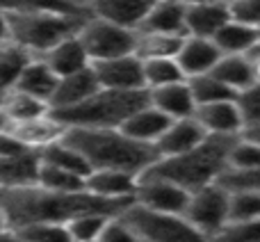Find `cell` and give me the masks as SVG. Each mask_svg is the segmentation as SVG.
<instances>
[{
    "instance_id": "obj_32",
    "label": "cell",
    "mask_w": 260,
    "mask_h": 242,
    "mask_svg": "<svg viewBox=\"0 0 260 242\" xmlns=\"http://www.w3.org/2000/svg\"><path fill=\"white\" fill-rule=\"evenodd\" d=\"M189 92H192L194 105H206V103H219V101H235V92L219 82L215 76L206 73V76H197L187 80Z\"/></svg>"
},
{
    "instance_id": "obj_31",
    "label": "cell",
    "mask_w": 260,
    "mask_h": 242,
    "mask_svg": "<svg viewBox=\"0 0 260 242\" xmlns=\"http://www.w3.org/2000/svg\"><path fill=\"white\" fill-rule=\"evenodd\" d=\"M142 71H144V87L146 89H155V87L174 85V82L185 80L176 57L146 59V62H142Z\"/></svg>"
},
{
    "instance_id": "obj_23",
    "label": "cell",
    "mask_w": 260,
    "mask_h": 242,
    "mask_svg": "<svg viewBox=\"0 0 260 242\" xmlns=\"http://www.w3.org/2000/svg\"><path fill=\"white\" fill-rule=\"evenodd\" d=\"M59 78L46 67V62L41 57H32L30 62L23 67L21 76L16 78L12 89L23 92V94L32 96V99H39L44 103H48L50 96L55 92V85H57Z\"/></svg>"
},
{
    "instance_id": "obj_46",
    "label": "cell",
    "mask_w": 260,
    "mask_h": 242,
    "mask_svg": "<svg viewBox=\"0 0 260 242\" xmlns=\"http://www.w3.org/2000/svg\"><path fill=\"white\" fill-rule=\"evenodd\" d=\"M240 135H244L247 139H251L253 144H258L260 146V126H249V128H244Z\"/></svg>"
},
{
    "instance_id": "obj_7",
    "label": "cell",
    "mask_w": 260,
    "mask_h": 242,
    "mask_svg": "<svg viewBox=\"0 0 260 242\" xmlns=\"http://www.w3.org/2000/svg\"><path fill=\"white\" fill-rule=\"evenodd\" d=\"M82 48H85L89 62H101V59H112L121 55L135 53V32L119 27L114 23H108L103 18L87 16L82 27L78 30Z\"/></svg>"
},
{
    "instance_id": "obj_24",
    "label": "cell",
    "mask_w": 260,
    "mask_h": 242,
    "mask_svg": "<svg viewBox=\"0 0 260 242\" xmlns=\"http://www.w3.org/2000/svg\"><path fill=\"white\" fill-rule=\"evenodd\" d=\"M260 41L258 27L240 23L235 18L226 21L212 37V44L219 48L221 55H247Z\"/></svg>"
},
{
    "instance_id": "obj_29",
    "label": "cell",
    "mask_w": 260,
    "mask_h": 242,
    "mask_svg": "<svg viewBox=\"0 0 260 242\" xmlns=\"http://www.w3.org/2000/svg\"><path fill=\"white\" fill-rule=\"evenodd\" d=\"M39 160L46 162V165L67 169V171H71V174H78V176H82V178L91 171L85 158H82L73 146H69L64 139H57V142H53V144H48V146L41 148Z\"/></svg>"
},
{
    "instance_id": "obj_20",
    "label": "cell",
    "mask_w": 260,
    "mask_h": 242,
    "mask_svg": "<svg viewBox=\"0 0 260 242\" xmlns=\"http://www.w3.org/2000/svg\"><path fill=\"white\" fill-rule=\"evenodd\" d=\"M41 59H44L46 67L57 78L71 76V73L82 71V69H87L91 64L85 48H82L80 39H78V35L69 37V39L59 41L57 46H53L50 50H46V53L41 55Z\"/></svg>"
},
{
    "instance_id": "obj_34",
    "label": "cell",
    "mask_w": 260,
    "mask_h": 242,
    "mask_svg": "<svg viewBox=\"0 0 260 242\" xmlns=\"http://www.w3.org/2000/svg\"><path fill=\"white\" fill-rule=\"evenodd\" d=\"M37 185L53 190V192H80V190H85V178L67 169L41 162L39 174H37Z\"/></svg>"
},
{
    "instance_id": "obj_42",
    "label": "cell",
    "mask_w": 260,
    "mask_h": 242,
    "mask_svg": "<svg viewBox=\"0 0 260 242\" xmlns=\"http://www.w3.org/2000/svg\"><path fill=\"white\" fill-rule=\"evenodd\" d=\"M231 18L247 25H260V0H226Z\"/></svg>"
},
{
    "instance_id": "obj_26",
    "label": "cell",
    "mask_w": 260,
    "mask_h": 242,
    "mask_svg": "<svg viewBox=\"0 0 260 242\" xmlns=\"http://www.w3.org/2000/svg\"><path fill=\"white\" fill-rule=\"evenodd\" d=\"M185 35H165V32H135V55L142 62L160 57H176L183 46Z\"/></svg>"
},
{
    "instance_id": "obj_18",
    "label": "cell",
    "mask_w": 260,
    "mask_h": 242,
    "mask_svg": "<svg viewBox=\"0 0 260 242\" xmlns=\"http://www.w3.org/2000/svg\"><path fill=\"white\" fill-rule=\"evenodd\" d=\"M148 103L169 119H185L194 114V99L189 92L187 80L174 82V85H162L155 89H146Z\"/></svg>"
},
{
    "instance_id": "obj_6",
    "label": "cell",
    "mask_w": 260,
    "mask_h": 242,
    "mask_svg": "<svg viewBox=\"0 0 260 242\" xmlns=\"http://www.w3.org/2000/svg\"><path fill=\"white\" fill-rule=\"evenodd\" d=\"M119 217L130 226L139 242H208L206 235L199 233L178 213L151 210L133 201L119 213Z\"/></svg>"
},
{
    "instance_id": "obj_36",
    "label": "cell",
    "mask_w": 260,
    "mask_h": 242,
    "mask_svg": "<svg viewBox=\"0 0 260 242\" xmlns=\"http://www.w3.org/2000/svg\"><path fill=\"white\" fill-rule=\"evenodd\" d=\"M260 220V192L229 190V222Z\"/></svg>"
},
{
    "instance_id": "obj_50",
    "label": "cell",
    "mask_w": 260,
    "mask_h": 242,
    "mask_svg": "<svg viewBox=\"0 0 260 242\" xmlns=\"http://www.w3.org/2000/svg\"><path fill=\"white\" fill-rule=\"evenodd\" d=\"M67 3L76 5V7H80V9H87V5H89V0H67Z\"/></svg>"
},
{
    "instance_id": "obj_10",
    "label": "cell",
    "mask_w": 260,
    "mask_h": 242,
    "mask_svg": "<svg viewBox=\"0 0 260 242\" xmlns=\"http://www.w3.org/2000/svg\"><path fill=\"white\" fill-rule=\"evenodd\" d=\"M91 69H94V76L99 80V85L105 87V89H121V92L146 89L144 87L142 59L135 53L91 62Z\"/></svg>"
},
{
    "instance_id": "obj_22",
    "label": "cell",
    "mask_w": 260,
    "mask_h": 242,
    "mask_svg": "<svg viewBox=\"0 0 260 242\" xmlns=\"http://www.w3.org/2000/svg\"><path fill=\"white\" fill-rule=\"evenodd\" d=\"M171 121L174 119H169L167 114H162L160 110L153 108L151 103H146L139 110H135V112L123 121L121 130L128 135V137L137 139V142H144V144H151L153 146Z\"/></svg>"
},
{
    "instance_id": "obj_15",
    "label": "cell",
    "mask_w": 260,
    "mask_h": 242,
    "mask_svg": "<svg viewBox=\"0 0 260 242\" xmlns=\"http://www.w3.org/2000/svg\"><path fill=\"white\" fill-rule=\"evenodd\" d=\"M5 128L30 151H41L44 146L62 139L64 133H67V128L50 112L44 114V117H35L27 121H14V124H7Z\"/></svg>"
},
{
    "instance_id": "obj_9",
    "label": "cell",
    "mask_w": 260,
    "mask_h": 242,
    "mask_svg": "<svg viewBox=\"0 0 260 242\" xmlns=\"http://www.w3.org/2000/svg\"><path fill=\"white\" fill-rule=\"evenodd\" d=\"M189 192L178 188L176 183L165 178H153V176H139L137 188H135L133 201L144 208L160 213H178L183 215L185 203H187Z\"/></svg>"
},
{
    "instance_id": "obj_8",
    "label": "cell",
    "mask_w": 260,
    "mask_h": 242,
    "mask_svg": "<svg viewBox=\"0 0 260 242\" xmlns=\"http://www.w3.org/2000/svg\"><path fill=\"white\" fill-rule=\"evenodd\" d=\"M183 217L206 238L215 235L229 222V190L221 188L217 180L192 190Z\"/></svg>"
},
{
    "instance_id": "obj_48",
    "label": "cell",
    "mask_w": 260,
    "mask_h": 242,
    "mask_svg": "<svg viewBox=\"0 0 260 242\" xmlns=\"http://www.w3.org/2000/svg\"><path fill=\"white\" fill-rule=\"evenodd\" d=\"M9 39V27H7V16L0 12V44Z\"/></svg>"
},
{
    "instance_id": "obj_13",
    "label": "cell",
    "mask_w": 260,
    "mask_h": 242,
    "mask_svg": "<svg viewBox=\"0 0 260 242\" xmlns=\"http://www.w3.org/2000/svg\"><path fill=\"white\" fill-rule=\"evenodd\" d=\"M206 130L194 121V117H185V119H174L167 130L160 135L153 148H155L157 158H171V156H180V153L192 151L194 146L206 139Z\"/></svg>"
},
{
    "instance_id": "obj_45",
    "label": "cell",
    "mask_w": 260,
    "mask_h": 242,
    "mask_svg": "<svg viewBox=\"0 0 260 242\" xmlns=\"http://www.w3.org/2000/svg\"><path fill=\"white\" fill-rule=\"evenodd\" d=\"M247 59H249V67H251V73H253V82L260 85V41L247 53Z\"/></svg>"
},
{
    "instance_id": "obj_16",
    "label": "cell",
    "mask_w": 260,
    "mask_h": 242,
    "mask_svg": "<svg viewBox=\"0 0 260 242\" xmlns=\"http://www.w3.org/2000/svg\"><path fill=\"white\" fill-rule=\"evenodd\" d=\"M219 57L221 53L212 44V39H203V37H185L180 50L176 53V62H178L185 80L210 73V69L215 67Z\"/></svg>"
},
{
    "instance_id": "obj_5",
    "label": "cell",
    "mask_w": 260,
    "mask_h": 242,
    "mask_svg": "<svg viewBox=\"0 0 260 242\" xmlns=\"http://www.w3.org/2000/svg\"><path fill=\"white\" fill-rule=\"evenodd\" d=\"M9 27V41L25 48L32 57H41L46 50L57 46L59 41L78 35L89 14H5Z\"/></svg>"
},
{
    "instance_id": "obj_51",
    "label": "cell",
    "mask_w": 260,
    "mask_h": 242,
    "mask_svg": "<svg viewBox=\"0 0 260 242\" xmlns=\"http://www.w3.org/2000/svg\"><path fill=\"white\" fill-rule=\"evenodd\" d=\"M7 126V119H5V114H3V110H0V130Z\"/></svg>"
},
{
    "instance_id": "obj_1",
    "label": "cell",
    "mask_w": 260,
    "mask_h": 242,
    "mask_svg": "<svg viewBox=\"0 0 260 242\" xmlns=\"http://www.w3.org/2000/svg\"><path fill=\"white\" fill-rule=\"evenodd\" d=\"M133 199H105L87 190L80 192H53L41 185L0 190V215L7 229H21L27 224L53 222L67 224L69 220L85 213L119 215Z\"/></svg>"
},
{
    "instance_id": "obj_43",
    "label": "cell",
    "mask_w": 260,
    "mask_h": 242,
    "mask_svg": "<svg viewBox=\"0 0 260 242\" xmlns=\"http://www.w3.org/2000/svg\"><path fill=\"white\" fill-rule=\"evenodd\" d=\"M99 242H139V240H137V235L130 231V226L119 215H114V217H110L108 224L103 226V231H101V235H99Z\"/></svg>"
},
{
    "instance_id": "obj_2",
    "label": "cell",
    "mask_w": 260,
    "mask_h": 242,
    "mask_svg": "<svg viewBox=\"0 0 260 242\" xmlns=\"http://www.w3.org/2000/svg\"><path fill=\"white\" fill-rule=\"evenodd\" d=\"M64 142L87 160L89 169H119L142 176L157 153L151 144L128 137L121 128H67Z\"/></svg>"
},
{
    "instance_id": "obj_25",
    "label": "cell",
    "mask_w": 260,
    "mask_h": 242,
    "mask_svg": "<svg viewBox=\"0 0 260 242\" xmlns=\"http://www.w3.org/2000/svg\"><path fill=\"white\" fill-rule=\"evenodd\" d=\"M137 32H165V35H185V7L169 3V0H155L148 9L146 18ZM187 37V35H185Z\"/></svg>"
},
{
    "instance_id": "obj_12",
    "label": "cell",
    "mask_w": 260,
    "mask_h": 242,
    "mask_svg": "<svg viewBox=\"0 0 260 242\" xmlns=\"http://www.w3.org/2000/svg\"><path fill=\"white\" fill-rule=\"evenodd\" d=\"M192 117L203 130H206V135L235 137V135H240L244 128L235 101H219V103L197 105Z\"/></svg>"
},
{
    "instance_id": "obj_3",
    "label": "cell",
    "mask_w": 260,
    "mask_h": 242,
    "mask_svg": "<svg viewBox=\"0 0 260 242\" xmlns=\"http://www.w3.org/2000/svg\"><path fill=\"white\" fill-rule=\"evenodd\" d=\"M235 137L208 135L192 151L171 158H157L142 176L171 180L187 192L203 188L208 183H215L226 171V153H229V146Z\"/></svg>"
},
{
    "instance_id": "obj_21",
    "label": "cell",
    "mask_w": 260,
    "mask_h": 242,
    "mask_svg": "<svg viewBox=\"0 0 260 242\" xmlns=\"http://www.w3.org/2000/svg\"><path fill=\"white\" fill-rule=\"evenodd\" d=\"M39 165V151H23L16 156L0 158V190L35 185Z\"/></svg>"
},
{
    "instance_id": "obj_40",
    "label": "cell",
    "mask_w": 260,
    "mask_h": 242,
    "mask_svg": "<svg viewBox=\"0 0 260 242\" xmlns=\"http://www.w3.org/2000/svg\"><path fill=\"white\" fill-rule=\"evenodd\" d=\"M235 105L242 117V126H260V85H251L235 96ZM242 128V130H244Z\"/></svg>"
},
{
    "instance_id": "obj_27",
    "label": "cell",
    "mask_w": 260,
    "mask_h": 242,
    "mask_svg": "<svg viewBox=\"0 0 260 242\" xmlns=\"http://www.w3.org/2000/svg\"><path fill=\"white\" fill-rule=\"evenodd\" d=\"M210 76H215L219 82L231 87L235 94H240V92H244L247 87L256 85L247 55H221L215 67L210 69Z\"/></svg>"
},
{
    "instance_id": "obj_14",
    "label": "cell",
    "mask_w": 260,
    "mask_h": 242,
    "mask_svg": "<svg viewBox=\"0 0 260 242\" xmlns=\"http://www.w3.org/2000/svg\"><path fill=\"white\" fill-rule=\"evenodd\" d=\"M231 21L226 0H203V3L185 7V35L212 39L215 32Z\"/></svg>"
},
{
    "instance_id": "obj_28",
    "label": "cell",
    "mask_w": 260,
    "mask_h": 242,
    "mask_svg": "<svg viewBox=\"0 0 260 242\" xmlns=\"http://www.w3.org/2000/svg\"><path fill=\"white\" fill-rule=\"evenodd\" d=\"M0 110H3L7 124L44 117V114L50 112L48 103H44V101H39V99H32V96L23 94V92H16V89H7L0 96Z\"/></svg>"
},
{
    "instance_id": "obj_38",
    "label": "cell",
    "mask_w": 260,
    "mask_h": 242,
    "mask_svg": "<svg viewBox=\"0 0 260 242\" xmlns=\"http://www.w3.org/2000/svg\"><path fill=\"white\" fill-rule=\"evenodd\" d=\"M21 242H73L67 231V224H53V222H39L14 229Z\"/></svg>"
},
{
    "instance_id": "obj_47",
    "label": "cell",
    "mask_w": 260,
    "mask_h": 242,
    "mask_svg": "<svg viewBox=\"0 0 260 242\" xmlns=\"http://www.w3.org/2000/svg\"><path fill=\"white\" fill-rule=\"evenodd\" d=\"M0 242H21V238H18V233L14 229H0Z\"/></svg>"
},
{
    "instance_id": "obj_49",
    "label": "cell",
    "mask_w": 260,
    "mask_h": 242,
    "mask_svg": "<svg viewBox=\"0 0 260 242\" xmlns=\"http://www.w3.org/2000/svg\"><path fill=\"white\" fill-rule=\"evenodd\" d=\"M169 3H176V5H183V7H189V5L203 3V0H169Z\"/></svg>"
},
{
    "instance_id": "obj_53",
    "label": "cell",
    "mask_w": 260,
    "mask_h": 242,
    "mask_svg": "<svg viewBox=\"0 0 260 242\" xmlns=\"http://www.w3.org/2000/svg\"><path fill=\"white\" fill-rule=\"evenodd\" d=\"M258 35H260V25H258Z\"/></svg>"
},
{
    "instance_id": "obj_52",
    "label": "cell",
    "mask_w": 260,
    "mask_h": 242,
    "mask_svg": "<svg viewBox=\"0 0 260 242\" xmlns=\"http://www.w3.org/2000/svg\"><path fill=\"white\" fill-rule=\"evenodd\" d=\"M0 229H5V222H3V215H0Z\"/></svg>"
},
{
    "instance_id": "obj_19",
    "label": "cell",
    "mask_w": 260,
    "mask_h": 242,
    "mask_svg": "<svg viewBox=\"0 0 260 242\" xmlns=\"http://www.w3.org/2000/svg\"><path fill=\"white\" fill-rule=\"evenodd\" d=\"M139 176L119 169H94L85 176V190L105 199H133Z\"/></svg>"
},
{
    "instance_id": "obj_55",
    "label": "cell",
    "mask_w": 260,
    "mask_h": 242,
    "mask_svg": "<svg viewBox=\"0 0 260 242\" xmlns=\"http://www.w3.org/2000/svg\"><path fill=\"white\" fill-rule=\"evenodd\" d=\"M0 96H3V94H0Z\"/></svg>"
},
{
    "instance_id": "obj_54",
    "label": "cell",
    "mask_w": 260,
    "mask_h": 242,
    "mask_svg": "<svg viewBox=\"0 0 260 242\" xmlns=\"http://www.w3.org/2000/svg\"><path fill=\"white\" fill-rule=\"evenodd\" d=\"M91 242H99V240H91Z\"/></svg>"
},
{
    "instance_id": "obj_44",
    "label": "cell",
    "mask_w": 260,
    "mask_h": 242,
    "mask_svg": "<svg viewBox=\"0 0 260 242\" xmlns=\"http://www.w3.org/2000/svg\"><path fill=\"white\" fill-rule=\"evenodd\" d=\"M23 151H30L25 148L7 128L0 130V158H7V156H16V153H23Z\"/></svg>"
},
{
    "instance_id": "obj_17",
    "label": "cell",
    "mask_w": 260,
    "mask_h": 242,
    "mask_svg": "<svg viewBox=\"0 0 260 242\" xmlns=\"http://www.w3.org/2000/svg\"><path fill=\"white\" fill-rule=\"evenodd\" d=\"M101 89L99 80L94 76V69L91 64L82 71H76L71 76H64L57 80L55 85V92L48 101V108L50 110H64V108H71V105H78L82 101H87L89 96H94L96 92Z\"/></svg>"
},
{
    "instance_id": "obj_30",
    "label": "cell",
    "mask_w": 260,
    "mask_h": 242,
    "mask_svg": "<svg viewBox=\"0 0 260 242\" xmlns=\"http://www.w3.org/2000/svg\"><path fill=\"white\" fill-rule=\"evenodd\" d=\"M32 59V55L25 48H21L14 41H3L0 44V94L12 89L16 78L21 76L23 67Z\"/></svg>"
},
{
    "instance_id": "obj_4",
    "label": "cell",
    "mask_w": 260,
    "mask_h": 242,
    "mask_svg": "<svg viewBox=\"0 0 260 242\" xmlns=\"http://www.w3.org/2000/svg\"><path fill=\"white\" fill-rule=\"evenodd\" d=\"M148 103L146 89L121 92L101 87L94 96L64 110H50L64 128H121L135 110Z\"/></svg>"
},
{
    "instance_id": "obj_39",
    "label": "cell",
    "mask_w": 260,
    "mask_h": 242,
    "mask_svg": "<svg viewBox=\"0 0 260 242\" xmlns=\"http://www.w3.org/2000/svg\"><path fill=\"white\" fill-rule=\"evenodd\" d=\"M208 242H260V220L226 222Z\"/></svg>"
},
{
    "instance_id": "obj_41",
    "label": "cell",
    "mask_w": 260,
    "mask_h": 242,
    "mask_svg": "<svg viewBox=\"0 0 260 242\" xmlns=\"http://www.w3.org/2000/svg\"><path fill=\"white\" fill-rule=\"evenodd\" d=\"M217 183L226 190H251V192H260V167L247 169V171L226 169L224 174L217 178Z\"/></svg>"
},
{
    "instance_id": "obj_33",
    "label": "cell",
    "mask_w": 260,
    "mask_h": 242,
    "mask_svg": "<svg viewBox=\"0 0 260 242\" xmlns=\"http://www.w3.org/2000/svg\"><path fill=\"white\" fill-rule=\"evenodd\" d=\"M3 14H35V12H55V14H89L67 0H0Z\"/></svg>"
},
{
    "instance_id": "obj_11",
    "label": "cell",
    "mask_w": 260,
    "mask_h": 242,
    "mask_svg": "<svg viewBox=\"0 0 260 242\" xmlns=\"http://www.w3.org/2000/svg\"><path fill=\"white\" fill-rule=\"evenodd\" d=\"M155 0H89L87 12L119 27L137 32Z\"/></svg>"
},
{
    "instance_id": "obj_35",
    "label": "cell",
    "mask_w": 260,
    "mask_h": 242,
    "mask_svg": "<svg viewBox=\"0 0 260 242\" xmlns=\"http://www.w3.org/2000/svg\"><path fill=\"white\" fill-rule=\"evenodd\" d=\"M260 167V146L253 144L251 139H247L244 135L231 142L229 153H226V169L231 171H247Z\"/></svg>"
},
{
    "instance_id": "obj_37",
    "label": "cell",
    "mask_w": 260,
    "mask_h": 242,
    "mask_svg": "<svg viewBox=\"0 0 260 242\" xmlns=\"http://www.w3.org/2000/svg\"><path fill=\"white\" fill-rule=\"evenodd\" d=\"M114 215H103V213H85V215H78L73 220L67 222V231L71 235L73 242H91L99 240L103 226L108 224V220Z\"/></svg>"
}]
</instances>
